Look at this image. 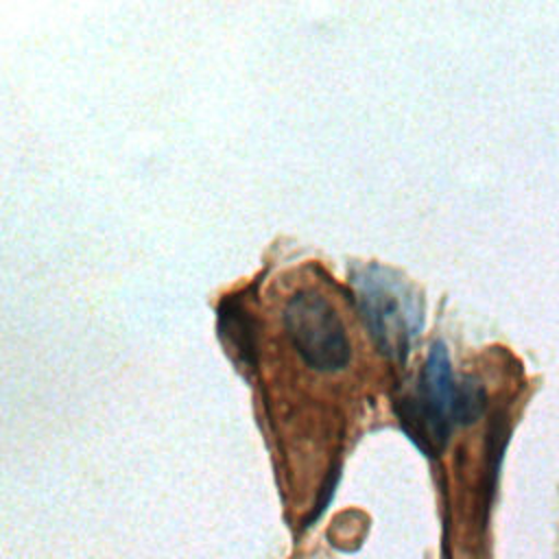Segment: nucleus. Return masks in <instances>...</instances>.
<instances>
[{
	"instance_id": "obj_4",
	"label": "nucleus",
	"mask_w": 559,
	"mask_h": 559,
	"mask_svg": "<svg viewBox=\"0 0 559 559\" xmlns=\"http://www.w3.org/2000/svg\"><path fill=\"white\" fill-rule=\"evenodd\" d=\"M218 334L225 347L245 365L255 360V330L249 312L238 297L223 299L218 308Z\"/></svg>"
},
{
	"instance_id": "obj_2",
	"label": "nucleus",
	"mask_w": 559,
	"mask_h": 559,
	"mask_svg": "<svg viewBox=\"0 0 559 559\" xmlns=\"http://www.w3.org/2000/svg\"><path fill=\"white\" fill-rule=\"evenodd\" d=\"M354 293L362 323L378 349L393 360H406L424 321L421 297L415 288L395 271L369 264L354 275Z\"/></svg>"
},
{
	"instance_id": "obj_3",
	"label": "nucleus",
	"mask_w": 559,
	"mask_h": 559,
	"mask_svg": "<svg viewBox=\"0 0 559 559\" xmlns=\"http://www.w3.org/2000/svg\"><path fill=\"white\" fill-rule=\"evenodd\" d=\"M286 334L304 358L317 371H338L349 360V341L345 325L325 297L301 290L290 297L284 310Z\"/></svg>"
},
{
	"instance_id": "obj_1",
	"label": "nucleus",
	"mask_w": 559,
	"mask_h": 559,
	"mask_svg": "<svg viewBox=\"0 0 559 559\" xmlns=\"http://www.w3.org/2000/svg\"><path fill=\"white\" fill-rule=\"evenodd\" d=\"M485 404L483 384L476 378L459 380L452 371L448 349L439 341L430 347L417 391L397 402V417L417 448L435 456L448 443L452 428L476 421Z\"/></svg>"
}]
</instances>
